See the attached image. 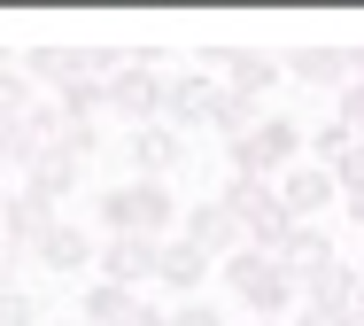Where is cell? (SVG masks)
Listing matches in <instances>:
<instances>
[{"instance_id":"obj_32","label":"cell","mask_w":364,"mask_h":326,"mask_svg":"<svg viewBox=\"0 0 364 326\" xmlns=\"http://www.w3.org/2000/svg\"><path fill=\"white\" fill-rule=\"evenodd\" d=\"M0 241H8V186H0Z\"/></svg>"},{"instance_id":"obj_37","label":"cell","mask_w":364,"mask_h":326,"mask_svg":"<svg viewBox=\"0 0 364 326\" xmlns=\"http://www.w3.org/2000/svg\"><path fill=\"white\" fill-rule=\"evenodd\" d=\"M248 326H264V319H248Z\"/></svg>"},{"instance_id":"obj_13","label":"cell","mask_w":364,"mask_h":326,"mask_svg":"<svg viewBox=\"0 0 364 326\" xmlns=\"http://www.w3.org/2000/svg\"><path fill=\"white\" fill-rule=\"evenodd\" d=\"M77 179H85V163H70L63 148H39L31 171H23V194H31V202H47V210H63V202L77 194Z\"/></svg>"},{"instance_id":"obj_2","label":"cell","mask_w":364,"mask_h":326,"mask_svg":"<svg viewBox=\"0 0 364 326\" xmlns=\"http://www.w3.org/2000/svg\"><path fill=\"white\" fill-rule=\"evenodd\" d=\"M155 101H163V55L140 47V55H132V70H117V78H109V117H117L124 132H140V125H155Z\"/></svg>"},{"instance_id":"obj_22","label":"cell","mask_w":364,"mask_h":326,"mask_svg":"<svg viewBox=\"0 0 364 326\" xmlns=\"http://www.w3.org/2000/svg\"><path fill=\"white\" fill-rule=\"evenodd\" d=\"M349 148H357V132H349L341 117H326V125L310 132V163H326V171H333V163H341V156H349Z\"/></svg>"},{"instance_id":"obj_6","label":"cell","mask_w":364,"mask_h":326,"mask_svg":"<svg viewBox=\"0 0 364 326\" xmlns=\"http://www.w3.org/2000/svg\"><path fill=\"white\" fill-rule=\"evenodd\" d=\"M210 101H218V78H210V70H163L155 125H171V132H194V125H210Z\"/></svg>"},{"instance_id":"obj_12","label":"cell","mask_w":364,"mask_h":326,"mask_svg":"<svg viewBox=\"0 0 364 326\" xmlns=\"http://www.w3.org/2000/svg\"><path fill=\"white\" fill-rule=\"evenodd\" d=\"M124 194H132V233H147V241L178 233V194L163 179H124Z\"/></svg>"},{"instance_id":"obj_20","label":"cell","mask_w":364,"mask_h":326,"mask_svg":"<svg viewBox=\"0 0 364 326\" xmlns=\"http://www.w3.org/2000/svg\"><path fill=\"white\" fill-rule=\"evenodd\" d=\"M93 226H101V241L132 233V194H124V186H101V194H93ZM140 241H147V233H140Z\"/></svg>"},{"instance_id":"obj_3","label":"cell","mask_w":364,"mask_h":326,"mask_svg":"<svg viewBox=\"0 0 364 326\" xmlns=\"http://www.w3.org/2000/svg\"><path fill=\"white\" fill-rule=\"evenodd\" d=\"M194 70H210L218 85L248 93V101H264V93L279 85V63H272L264 47H202V55H194Z\"/></svg>"},{"instance_id":"obj_4","label":"cell","mask_w":364,"mask_h":326,"mask_svg":"<svg viewBox=\"0 0 364 326\" xmlns=\"http://www.w3.org/2000/svg\"><path fill=\"white\" fill-rule=\"evenodd\" d=\"M210 280H218V256L194 248L186 233H171V241L155 248V288H171V303H194Z\"/></svg>"},{"instance_id":"obj_17","label":"cell","mask_w":364,"mask_h":326,"mask_svg":"<svg viewBox=\"0 0 364 326\" xmlns=\"http://www.w3.org/2000/svg\"><path fill=\"white\" fill-rule=\"evenodd\" d=\"M264 117H272V109H264V101H248V93H232V85H218V101H210V132H218L225 148H232V140H248Z\"/></svg>"},{"instance_id":"obj_21","label":"cell","mask_w":364,"mask_h":326,"mask_svg":"<svg viewBox=\"0 0 364 326\" xmlns=\"http://www.w3.org/2000/svg\"><path fill=\"white\" fill-rule=\"evenodd\" d=\"M55 101H63V117H109V85L93 78V70H85L77 85H63Z\"/></svg>"},{"instance_id":"obj_16","label":"cell","mask_w":364,"mask_h":326,"mask_svg":"<svg viewBox=\"0 0 364 326\" xmlns=\"http://www.w3.org/2000/svg\"><path fill=\"white\" fill-rule=\"evenodd\" d=\"M287 78H302V85H357V55L349 47H302V55H287Z\"/></svg>"},{"instance_id":"obj_33","label":"cell","mask_w":364,"mask_h":326,"mask_svg":"<svg viewBox=\"0 0 364 326\" xmlns=\"http://www.w3.org/2000/svg\"><path fill=\"white\" fill-rule=\"evenodd\" d=\"M8 288H16V272H8V264H0V295H8Z\"/></svg>"},{"instance_id":"obj_30","label":"cell","mask_w":364,"mask_h":326,"mask_svg":"<svg viewBox=\"0 0 364 326\" xmlns=\"http://www.w3.org/2000/svg\"><path fill=\"white\" fill-rule=\"evenodd\" d=\"M341 218H349V226H364V186H349V194H341Z\"/></svg>"},{"instance_id":"obj_27","label":"cell","mask_w":364,"mask_h":326,"mask_svg":"<svg viewBox=\"0 0 364 326\" xmlns=\"http://www.w3.org/2000/svg\"><path fill=\"white\" fill-rule=\"evenodd\" d=\"M333 117H341V125L364 140V78H357V85H341V109H333Z\"/></svg>"},{"instance_id":"obj_11","label":"cell","mask_w":364,"mask_h":326,"mask_svg":"<svg viewBox=\"0 0 364 326\" xmlns=\"http://www.w3.org/2000/svg\"><path fill=\"white\" fill-rule=\"evenodd\" d=\"M178 233H186V241L194 248H210V256H232V248H248V233H240V226H232V210H225L218 194H210V202H194V210H186V218H178Z\"/></svg>"},{"instance_id":"obj_14","label":"cell","mask_w":364,"mask_h":326,"mask_svg":"<svg viewBox=\"0 0 364 326\" xmlns=\"http://www.w3.org/2000/svg\"><path fill=\"white\" fill-rule=\"evenodd\" d=\"M16 63L31 70V85H39V93H47V85L63 93V85H77V78H85V47H63V39H31Z\"/></svg>"},{"instance_id":"obj_7","label":"cell","mask_w":364,"mask_h":326,"mask_svg":"<svg viewBox=\"0 0 364 326\" xmlns=\"http://www.w3.org/2000/svg\"><path fill=\"white\" fill-rule=\"evenodd\" d=\"M248 156H256V179H279V171H294V163H310V140H302V125L294 117H264L256 132H248Z\"/></svg>"},{"instance_id":"obj_1","label":"cell","mask_w":364,"mask_h":326,"mask_svg":"<svg viewBox=\"0 0 364 326\" xmlns=\"http://www.w3.org/2000/svg\"><path fill=\"white\" fill-rule=\"evenodd\" d=\"M218 288H232V295H240V311H248V319H264V326H287L294 311H302L294 272L272 256V248H256V241L232 248V256L218 264Z\"/></svg>"},{"instance_id":"obj_10","label":"cell","mask_w":364,"mask_h":326,"mask_svg":"<svg viewBox=\"0 0 364 326\" xmlns=\"http://www.w3.org/2000/svg\"><path fill=\"white\" fill-rule=\"evenodd\" d=\"M93 256H101V241H93L85 226H70V218H55V226L39 233V248H31V264H39V272H63V280L93 272Z\"/></svg>"},{"instance_id":"obj_36","label":"cell","mask_w":364,"mask_h":326,"mask_svg":"<svg viewBox=\"0 0 364 326\" xmlns=\"http://www.w3.org/2000/svg\"><path fill=\"white\" fill-rule=\"evenodd\" d=\"M63 326H85V319H63Z\"/></svg>"},{"instance_id":"obj_24","label":"cell","mask_w":364,"mask_h":326,"mask_svg":"<svg viewBox=\"0 0 364 326\" xmlns=\"http://www.w3.org/2000/svg\"><path fill=\"white\" fill-rule=\"evenodd\" d=\"M31 156H39V132H31L23 117H16V125H0V163H23V171H31Z\"/></svg>"},{"instance_id":"obj_18","label":"cell","mask_w":364,"mask_h":326,"mask_svg":"<svg viewBox=\"0 0 364 326\" xmlns=\"http://www.w3.org/2000/svg\"><path fill=\"white\" fill-rule=\"evenodd\" d=\"M132 303H140L132 288H117V280H93V288L77 295V319H85V326H117L124 311H132Z\"/></svg>"},{"instance_id":"obj_19","label":"cell","mask_w":364,"mask_h":326,"mask_svg":"<svg viewBox=\"0 0 364 326\" xmlns=\"http://www.w3.org/2000/svg\"><path fill=\"white\" fill-rule=\"evenodd\" d=\"M31 109H39V85H31L23 63H8V70H0V125H16V117H31Z\"/></svg>"},{"instance_id":"obj_23","label":"cell","mask_w":364,"mask_h":326,"mask_svg":"<svg viewBox=\"0 0 364 326\" xmlns=\"http://www.w3.org/2000/svg\"><path fill=\"white\" fill-rule=\"evenodd\" d=\"M55 148H63V156H70V163H93V156H101V117H70Z\"/></svg>"},{"instance_id":"obj_26","label":"cell","mask_w":364,"mask_h":326,"mask_svg":"<svg viewBox=\"0 0 364 326\" xmlns=\"http://www.w3.org/2000/svg\"><path fill=\"white\" fill-rule=\"evenodd\" d=\"M171 326H225V311L210 295H194V303H171Z\"/></svg>"},{"instance_id":"obj_31","label":"cell","mask_w":364,"mask_h":326,"mask_svg":"<svg viewBox=\"0 0 364 326\" xmlns=\"http://www.w3.org/2000/svg\"><path fill=\"white\" fill-rule=\"evenodd\" d=\"M349 326H364V288H357V303H349Z\"/></svg>"},{"instance_id":"obj_34","label":"cell","mask_w":364,"mask_h":326,"mask_svg":"<svg viewBox=\"0 0 364 326\" xmlns=\"http://www.w3.org/2000/svg\"><path fill=\"white\" fill-rule=\"evenodd\" d=\"M8 63H16V55H8V47H0V70H8Z\"/></svg>"},{"instance_id":"obj_25","label":"cell","mask_w":364,"mask_h":326,"mask_svg":"<svg viewBox=\"0 0 364 326\" xmlns=\"http://www.w3.org/2000/svg\"><path fill=\"white\" fill-rule=\"evenodd\" d=\"M0 326H47L39 295H31V288H8V295H0Z\"/></svg>"},{"instance_id":"obj_35","label":"cell","mask_w":364,"mask_h":326,"mask_svg":"<svg viewBox=\"0 0 364 326\" xmlns=\"http://www.w3.org/2000/svg\"><path fill=\"white\" fill-rule=\"evenodd\" d=\"M357 78H364V55H357Z\"/></svg>"},{"instance_id":"obj_28","label":"cell","mask_w":364,"mask_h":326,"mask_svg":"<svg viewBox=\"0 0 364 326\" xmlns=\"http://www.w3.org/2000/svg\"><path fill=\"white\" fill-rule=\"evenodd\" d=\"M287 326H349V311H326V303H302Z\"/></svg>"},{"instance_id":"obj_29","label":"cell","mask_w":364,"mask_h":326,"mask_svg":"<svg viewBox=\"0 0 364 326\" xmlns=\"http://www.w3.org/2000/svg\"><path fill=\"white\" fill-rule=\"evenodd\" d=\"M117 326H171V311H163V303H132Z\"/></svg>"},{"instance_id":"obj_9","label":"cell","mask_w":364,"mask_h":326,"mask_svg":"<svg viewBox=\"0 0 364 326\" xmlns=\"http://www.w3.org/2000/svg\"><path fill=\"white\" fill-rule=\"evenodd\" d=\"M155 248L163 241H140V233H117V241H101V256H93V280H117V288H155Z\"/></svg>"},{"instance_id":"obj_8","label":"cell","mask_w":364,"mask_h":326,"mask_svg":"<svg viewBox=\"0 0 364 326\" xmlns=\"http://www.w3.org/2000/svg\"><path fill=\"white\" fill-rule=\"evenodd\" d=\"M218 202L232 210V226H240L248 241H256V233H272V226L287 218V210H279V186H272V179H225V186H218Z\"/></svg>"},{"instance_id":"obj_15","label":"cell","mask_w":364,"mask_h":326,"mask_svg":"<svg viewBox=\"0 0 364 326\" xmlns=\"http://www.w3.org/2000/svg\"><path fill=\"white\" fill-rule=\"evenodd\" d=\"M124 163H132V179H163L171 163H186V148L171 125H140V132H124Z\"/></svg>"},{"instance_id":"obj_5","label":"cell","mask_w":364,"mask_h":326,"mask_svg":"<svg viewBox=\"0 0 364 326\" xmlns=\"http://www.w3.org/2000/svg\"><path fill=\"white\" fill-rule=\"evenodd\" d=\"M272 186H279V210L302 218V226H318L326 210H341V179H333L326 163H294V171H279Z\"/></svg>"}]
</instances>
